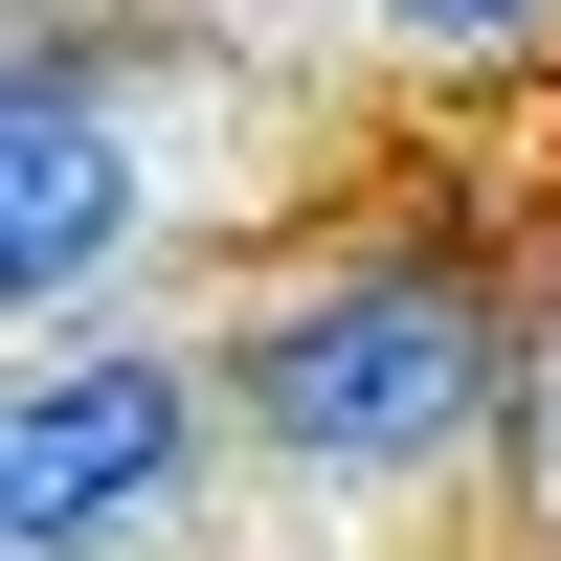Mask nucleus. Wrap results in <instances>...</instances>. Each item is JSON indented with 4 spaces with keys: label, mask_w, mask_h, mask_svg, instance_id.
<instances>
[{
    "label": "nucleus",
    "mask_w": 561,
    "mask_h": 561,
    "mask_svg": "<svg viewBox=\"0 0 561 561\" xmlns=\"http://www.w3.org/2000/svg\"><path fill=\"white\" fill-rule=\"evenodd\" d=\"M225 404H248V449H293L314 494H404V472H449V449L517 404V293H494L472 248H337V270H293V293L225 337Z\"/></svg>",
    "instance_id": "nucleus-1"
},
{
    "label": "nucleus",
    "mask_w": 561,
    "mask_h": 561,
    "mask_svg": "<svg viewBox=\"0 0 561 561\" xmlns=\"http://www.w3.org/2000/svg\"><path fill=\"white\" fill-rule=\"evenodd\" d=\"M203 404H225V359H180V337L23 359V427H0V539H23V561H113V539H158L180 472H203Z\"/></svg>",
    "instance_id": "nucleus-2"
},
{
    "label": "nucleus",
    "mask_w": 561,
    "mask_h": 561,
    "mask_svg": "<svg viewBox=\"0 0 561 561\" xmlns=\"http://www.w3.org/2000/svg\"><path fill=\"white\" fill-rule=\"evenodd\" d=\"M135 225V90L90 68V23H23V135H0V270L45 293H90V248Z\"/></svg>",
    "instance_id": "nucleus-3"
},
{
    "label": "nucleus",
    "mask_w": 561,
    "mask_h": 561,
    "mask_svg": "<svg viewBox=\"0 0 561 561\" xmlns=\"http://www.w3.org/2000/svg\"><path fill=\"white\" fill-rule=\"evenodd\" d=\"M382 45H427V68H539L561 45V0H359Z\"/></svg>",
    "instance_id": "nucleus-4"
},
{
    "label": "nucleus",
    "mask_w": 561,
    "mask_h": 561,
    "mask_svg": "<svg viewBox=\"0 0 561 561\" xmlns=\"http://www.w3.org/2000/svg\"><path fill=\"white\" fill-rule=\"evenodd\" d=\"M23 23H90V0H23Z\"/></svg>",
    "instance_id": "nucleus-5"
}]
</instances>
